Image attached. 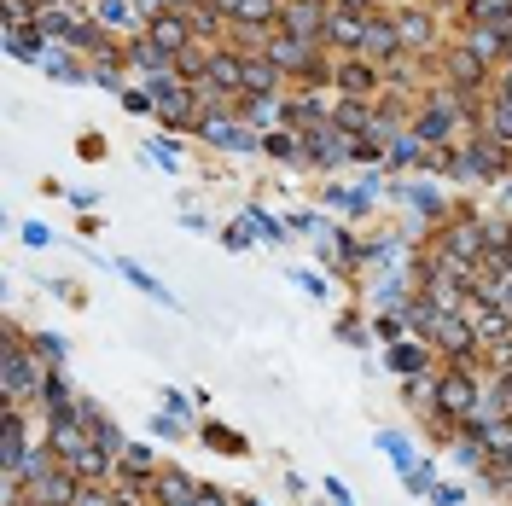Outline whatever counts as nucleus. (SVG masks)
Masks as SVG:
<instances>
[{
    "mask_svg": "<svg viewBox=\"0 0 512 506\" xmlns=\"http://www.w3.org/2000/svg\"><path fill=\"white\" fill-rule=\"evenodd\" d=\"M332 123L344 128V134H367V128H373V99L338 94V105H332Z\"/></svg>",
    "mask_w": 512,
    "mask_h": 506,
    "instance_id": "obj_20",
    "label": "nucleus"
},
{
    "mask_svg": "<svg viewBox=\"0 0 512 506\" xmlns=\"http://www.w3.org/2000/svg\"><path fill=\"white\" fill-rule=\"evenodd\" d=\"M361 53L367 59H396L402 53V41H396V18H390V6H379V12H367V30H361Z\"/></svg>",
    "mask_w": 512,
    "mask_h": 506,
    "instance_id": "obj_11",
    "label": "nucleus"
},
{
    "mask_svg": "<svg viewBox=\"0 0 512 506\" xmlns=\"http://www.w3.org/2000/svg\"><path fill=\"white\" fill-rule=\"evenodd\" d=\"M326 18H332V0H286L280 6V30L297 41H320V47H326Z\"/></svg>",
    "mask_w": 512,
    "mask_h": 506,
    "instance_id": "obj_9",
    "label": "nucleus"
},
{
    "mask_svg": "<svg viewBox=\"0 0 512 506\" xmlns=\"http://www.w3.org/2000/svg\"><path fill=\"white\" fill-rule=\"evenodd\" d=\"M76 489H82V477L70 466H47V472L24 477V506H76Z\"/></svg>",
    "mask_w": 512,
    "mask_h": 506,
    "instance_id": "obj_6",
    "label": "nucleus"
},
{
    "mask_svg": "<svg viewBox=\"0 0 512 506\" xmlns=\"http://www.w3.org/2000/svg\"><path fill=\"white\" fill-rule=\"evenodd\" d=\"M332 6H344V12H379L384 0H332Z\"/></svg>",
    "mask_w": 512,
    "mask_h": 506,
    "instance_id": "obj_25",
    "label": "nucleus"
},
{
    "mask_svg": "<svg viewBox=\"0 0 512 506\" xmlns=\"http://www.w3.org/2000/svg\"><path fill=\"white\" fill-rule=\"evenodd\" d=\"M198 506H245V501H233V495H222V489H210V483H198Z\"/></svg>",
    "mask_w": 512,
    "mask_h": 506,
    "instance_id": "obj_24",
    "label": "nucleus"
},
{
    "mask_svg": "<svg viewBox=\"0 0 512 506\" xmlns=\"http://www.w3.org/2000/svg\"><path fill=\"white\" fill-rule=\"evenodd\" d=\"M286 70L268 59V53H245V94H286Z\"/></svg>",
    "mask_w": 512,
    "mask_h": 506,
    "instance_id": "obj_16",
    "label": "nucleus"
},
{
    "mask_svg": "<svg viewBox=\"0 0 512 506\" xmlns=\"http://www.w3.org/2000/svg\"><path fill=\"white\" fill-rule=\"evenodd\" d=\"M76 506H117V483H82Z\"/></svg>",
    "mask_w": 512,
    "mask_h": 506,
    "instance_id": "obj_22",
    "label": "nucleus"
},
{
    "mask_svg": "<svg viewBox=\"0 0 512 506\" xmlns=\"http://www.w3.org/2000/svg\"><path fill=\"white\" fill-rule=\"evenodd\" d=\"M350 140L338 123H315L303 128V163H315V169H338V163H350Z\"/></svg>",
    "mask_w": 512,
    "mask_h": 506,
    "instance_id": "obj_8",
    "label": "nucleus"
},
{
    "mask_svg": "<svg viewBox=\"0 0 512 506\" xmlns=\"http://www.w3.org/2000/svg\"><path fill=\"white\" fill-rule=\"evenodd\" d=\"M361 30H367V12H344V6H332V18H326V47H338V53H361Z\"/></svg>",
    "mask_w": 512,
    "mask_h": 506,
    "instance_id": "obj_15",
    "label": "nucleus"
},
{
    "mask_svg": "<svg viewBox=\"0 0 512 506\" xmlns=\"http://www.w3.org/2000/svg\"><path fill=\"white\" fill-rule=\"evenodd\" d=\"M483 408V373L466 361H443L437 373V413L443 419H472Z\"/></svg>",
    "mask_w": 512,
    "mask_h": 506,
    "instance_id": "obj_3",
    "label": "nucleus"
},
{
    "mask_svg": "<svg viewBox=\"0 0 512 506\" xmlns=\"http://www.w3.org/2000/svg\"><path fill=\"white\" fill-rule=\"evenodd\" d=\"M47 379H53V373L41 367V349H30L18 332H6V367H0V390H6V402H12V408L41 402Z\"/></svg>",
    "mask_w": 512,
    "mask_h": 506,
    "instance_id": "obj_1",
    "label": "nucleus"
},
{
    "mask_svg": "<svg viewBox=\"0 0 512 506\" xmlns=\"http://www.w3.org/2000/svg\"><path fill=\"white\" fill-rule=\"evenodd\" d=\"M466 47H472L483 64H507L512 35H507V30H495V24H466Z\"/></svg>",
    "mask_w": 512,
    "mask_h": 506,
    "instance_id": "obj_18",
    "label": "nucleus"
},
{
    "mask_svg": "<svg viewBox=\"0 0 512 506\" xmlns=\"http://www.w3.org/2000/svg\"><path fill=\"white\" fill-rule=\"evenodd\" d=\"M239 117L256 134H274V128H286V94H239Z\"/></svg>",
    "mask_w": 512,
    "mask_h": 506,
    "instance_id": "obj_12",
    "label": "nucleus"
},
{
    "mask_svg": "<svg viewBox=\"0 0 512 506\" xmlns=\"http://www.w3.org/2000/svg\"><path fill=\"white\" fill-rule=\"evenodd\" d=\"M128 64H134L140 76H152V82H169V76H175V53H163L152 35H128Z\"/></svg>",
    "mask_w": 512,
    "mask_h": 506,
    "instance_id": "obj_13",
    "label": "nucleus"
},
{
    "mask_svg": "<svg viewBox=\"0 0 512 506\" xmlns=\"http://www.w3.org/2000/svg\"><path fill=\"white\" fill-rule=\"evenodd\" d=\"M390 361H396V373H425V349H419V344H414V349L402 344Z\"/></svg>",
    "mask_w": 512,
    "mask_h": 506,
    "instance_id": "obj_23",
    "label": "nucleus"
},
{
    "mask_svg": "<svg viewBox=\"0 0 512 506\" xmlns=\"http://www.w3.org/2000/svg\"><path fill=\"white\" fill-rule=\"evenodd\" d=\"M431 158V146L419 140L414 128H402V134H390V158L384 163H396V169H408V163H425Z\"/></svg>",
    "mask_w": 512,
    "mask_h": 506,
    "instance_id": "obj_21",
    "label": "nucleus"
},
{
    "mask_svg": "<svg viewBox=\"0 0 512 506\" xmlns=\"http://www.w3.org/2000/svg\"><path fill=\"white\" fill-rule=\"evenodd\" d=\"M146 35L158 41L163 53H187L192 41H198V35H192V18H187V12H158V18L146 24Z\"/></svg>",
    "mask_w": 512,
    "mask_h": 506,
    "instance_id": "obj_14",
    "label": "nucleus"
},
{
    "mask_svg": "<svg viewBox=\"0 0 512 506\" xmlns=\"http://www.w3.org/2000/svg\"><path fill=\"white\" fill-rule=\"evenodd\" d=\"M198 134H204L210 146H222V152H251V146H262V134H256L239 111H216V117H204Z\"/></svg>",
    "mask_w": 512,
    "mask_h": 506,
    "instance_id": "obj_10",
    "label": "nucleus"
},
{
    "mask_svg": "<svg viewBox=\"0 0 512 506\" xmlns=\"http://www.w3.org/2000/svg\"><path fill=\"white\" fill-rule=\"evenodd\" d=\"M431 251H443L448 262H460V268H472V274H478L483 262H489V245H483V222L472 216V210H454V216L437 227Z\"/></svg>",
    "mask_w": 512,
    "mask_h": 506,
    "instance_id": "obj_2",
    "label": "nucleus"
},
{
    "mask_svg": "<svg viewBox=\"0 0 512 506\" xmlns=\"http://www.w3.org/2000/svg\"><path fill=\"white\" fill-rule=\"evenodd\" d=\"M315 123H332V105L315 99V88H303V94H286V128H315Z\"/></svg>",
    "mask_w": 512,
    "mask_h": 506,
    "instance_id": "obj_17",
    "label": "nucleus"
},
{
    "mask_svg": "<svg viewBox=\"0 0 512 506\" xmlns=\"http://www.w3.org/2000/svg\"><path fill=\"white\" fill-rule=\"evenodd\" d=\"M24 460H30V413L6 402V413H0V472L24 477Z\"/></svg>",
    "mask_w": 512,
    "mask_h": 506,
    "instance_id": "obj_7",
    "label": "nucleus"
},
{
    "mask_svg": "<svg viewBox=\"0 0 512 506\" xmlns=\"http://www.w3.org/2000/svg\"><path fill=\"white\" fill-rule=\"evenodd\" d=\"M332 88H338V94H350V99H379L384 94V64L367 59V53H338Z\"/></svg>",
    "mask_w": 512,
    "mask_h": 506,
    "instance_id": "obj_5",
    "label": "nucleus"
},
{
    "mask_svg": "<svg viewBox=\"0 0 512 506\" xmlns=\"http://www.w3.org/2000/svg\"><path fill=\"white\" fill-rule=\"evenodd\" d=\"M460 24H495V30L512 35V0H466Z\"/></svg>",
    "mask_w": 512,
    "mask_h": 506,
    "instance_id": "obj_19",
    "label": "nucleus"
},
{
    "mask_svg": "<svg viewBox=\"0 0 512 506\" xmlns=\"http://www.w3.org/2000/svg\"><path fill=\"white\" fill-rule=\"evenodd\" d=\"M437 82H448V88H460V94H472V99H489L495 64H483L466 41H454V47L437 53Z\"/></svg>",
    "mask_w": 512,
    "mask_h": 506,
    "instance_id": "obj_4",
    "label": "nucleus"
}]
</instances>
